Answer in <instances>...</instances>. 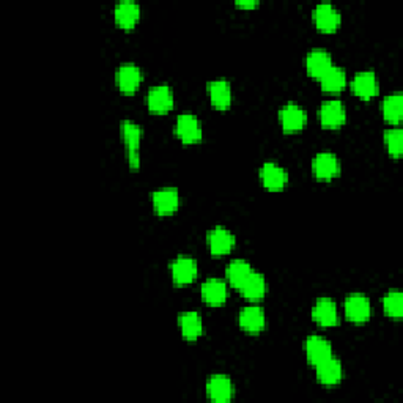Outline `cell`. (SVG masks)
<instances>
[{
	"label": "cell",
	"mask_w": 403,
	"mask_h": 403,
	"mask_svg": "<svg viewBox=\"0 0 403 403\" xmlns=\"http://www.w3.org/2000/svg\"><path fill=\"white\" fill-rule=\"evenodd\" d=\"M172 279L177 285H186L193 282L197 276V262L188 255H180L171 265Z\"/></svg>",
	"instance_id": "obj_14"
},
{
	"label": "cell",
	"mask_w": 403,
	"mask_h": 403,
	"mask_svg": "<svg viewBox=\"0 0 403 403\" xmlns=\"http://www.w3.org/2000/svg\"><path fill=\"white\" fill-rule=\"evenodd\" d=\"M312 171L318 180H333L340 172V163L334 153L320 151L312 161Z\"/></svg>",
	"instance_id": "obj_8"
},
{
	"label": "cell",
	"mask_w": 403,
	"mask_h": 403,
	"mask_svg": "<svg viewBox=\"0 0 403 403\" xmlns=\"http://www.w3.org/2000/svg\"><path fill=\"white\" fill-rule=\"evenodd\" d=\"M142 70L134 63H122L115 71L117 87L127 95L134 93L142 84Z\"/></svg>",
	"instance_id": "obj_5"
},
{
	"label": "cell",
	"mask_w": 403,
	"mask_h": 403,
	"mask_svg": "<svg viewBox=\"0 0 403 403\" xmlns=\"http://www.w3.org/2000/svg\"><path fill=\"white\" fill-rule=\"evenodd\" d=\"M306 356L307 361H309L312 365H317L325 359L333 356V345L331 342L328 339H325L323 335H309L306 339Z\"/></svg>",
	"instance_id": "obj_11"
},
{
	"label": "cell",
	"mask_w": 403,
	"mask_h": 403,
	"mask_svg": "<svg viewBox=\"0 0 403 403\" xmlns=\"http://www.w3.org/2000/svg\"><path fill=\"white\" fill-rule=\"evenodd\" d=\"M318 80L325 92H340L347 85V72L343 68L333 65Z\"/></svg>",
	"instance_id": "obj_27"
},
{
	"label": "cell",
	"mask_w": 403,
	"mask_h": 403,
	"mask_svg": "<svg viewBox=\"0 0 403 403\" xmlns=\"http://www.w3.org/2000/svg\"><path fill=\"white\" fill-rule=\"evenodd\" d=\"M151 203L156 213L172 215L178 210L180 194L175 188H161L151 194Z\"/></svg>",
	"instance_id": "obj_13"
},
{
	"label": "cell",
	"mask_w": 403,
	"mask_h": 403,
	"mask_svg": "<svg viewBox=\"0 0 403 403\" xmlns=\"http://www.w3.org/2000/svg\"><path fill=\"white\" fill-rule=\"evenodd\" d=\"M240 291L243 293L245 298L251 299V301H257V299L265 296V293H267L265 277H263V274L257 273V271H252L247 279L245 281V284L240 287Z\"/></svg>",
	"instance_id": "obj_25"
},
{
	"label": "cell",
	"mask_w": 403,
	"mask_h": 403,
	"mask_svg": "<svg viewBox=\"0 0 403 403\" xmlns=\"http://www.w3.org/2000/svg\"><path fill=\"white\" fill-rule=\"evenodd\" d=\"M208 95L211 100V104L216 109H227L232 102V87L230 82L225 79H216L211 80L208 84Z\"/></svg>",
	"instance_id": "obj_22"
},
{
	"label": "cell",
	"mask_w": 403,
	"mask_h": 403,
	"mask_svg": "<svg viewBox=\"0 0 403 403\" xmlns=\"http://www.w3.org/2000/svg\"><path fill=\"white\" fill-rule=\"evenodd\" d=\"M257 5H259V0H237V6H240V9L251 10V9H255Z\"/></svg>",
	"instance_id": "obj_31"
},
{
	"label": "cell",
	"mask_w": 403,
	"mask_h": 403,
	"mask_svg": "<svg viewBox=\"0 0 403 403\" xmlns=\"http://www.w3.org/2000/svg\"><path fill=\"white\" fill-rule=\"evenodd\" d=\"M320 122L325 128L334 129L342 127L347 120V109L339 100H328L320 106L318 111Z\"/></svg>",
	"instance_id": "obj_6"
},
{
	"label": "cell",
	"mask_w": 403,
	"mask_h": 403,
	"mask_svg": "<svg viewBox=\"0 0 403 403\" xmlns=\"http://www.w3.org/2000/svg\"><path fill=\"white\" fill-rule=\"evenodd\" d=\"M120 133L128 151V166L133 171H137L141 167V142L144 129L141 124L133 120H123L120 124Z\"/></svg>",
	"instance_id": "obj_1"
},
{
	"label": "cell",
	"mask_w": 403,
	"mask_h": 403,
	"mask_svg": "<svg viewBox=\"0 0 403 403\" xmlns=\"http://www.w3.org/2000/svg\"><path fill=\"white\" fill-rule=\"evenodd\" d=\"M175 134L183 144H197L202 139V128L199 119L190 112H183L175 122Z\"/></svg>",
	"instance_id": "obj_2"
},
{
	"label": "cell",
	"mask_w": 403,
	"mask_h": 403,
	"mask_svg": "<svg viewBox=\"0 0 403 403\" xmlns=\"http://www.w3.org/2000/svg\"><path fill=\"white\" fill-rule=\"evenodd\" d=\"M279 122L285 133H296L307 123V112L295 102H287L279 111Z\"/></svg>",
	"instance_id": "obj_7"
},
{
	"label": "cell",
	"mask_w": 403,
	"mask_h": 403,
	"mask_svg": "<svg viewBox=\"0 0 403 403\" xmlns=\"http://www.w3.org/2000/svg\"><path fill=\"white\" fill-rule=\"evenodd\" d=\"M343 309H345V315L350 321H353V323H364V321L370 318L372 313L370 299L365 295H361V293H351L345 299Z\"/></svg>",
	"instance_id": "obj_4"
},
{
	"label": "cell",
	"mask_w": 403,
	"mask_h": 403,
	"mask_svg": "<svg viewBox=\"0 0 403 403\" xmlns=\"http://www.w3.org/2000/svg\"><path fill=\"white\" fill-rule=\"evenodd\" d=\"M351 90L356 97L362 100H370L378 93L377 76L373 71H359L351 80Z\"/></svg>",
	"instance_id": "obj_20"
},
{
	"label": "cell",
	"mask_w": 403,
	"mask_h": 403,
	"mask_svg": "<svg viewBox=\"0 0 403 403\" xmlns=\"http://www.w3.org/2000/svg\"><path fill=\"white\" fill-rule=\"evenodd\" d=\"M383 309L392 318H400L403 313V295L400 290L387 291L383 298Z\"/></svg>",
	"instance_id": "obj_29"
},
{
	"label": "cell",
	"mask_w": 403,
	"mask_h": 403,
	"mask_svg": "<svg viewBox=\"0 0 403 403\" xmlns=\"http://www.w3.org/2000/svg\"><path fill=\"white\" fill-rule=\"evenodd\" d=\"M240 326L245 329L246 333L257 334L263 328H265V312L260 306H246L243 311L240 312Z\"/></svg>",
	"instance_id": "obj_21"
},
{
	"label": "cell",
	"mask_w": 403,
	"mask_h": 403,
	"mask_svg": "<svg viewBox=\"0 0 403 403\" xmlns=\"http://www.w3.org/2000/svg\"><path fill=\"white\" fill-rule=\"evenodd\" d=\"M207 395L215 403H229L233 397V385L229 377L215 375L207 381Z\"/></svg>",
	"instance_id": "obj_16"
},
{
	"label": "cell",
	"mask_w": 403,
	"mask_h": 403,
	"mask_svg": "<svg viewBox=\"0 0 403 403\" xmlns=\"http://www.w3.org/2000/svg\"><path fill=\"white\" fill-rule=\"evenodd\" d=\"M312 18L315 26H317V28H320L321 32H334L340 24L339 10H337L331 2H328V0L315 5Z\"/></svg>",
	"instance_id": "obj_3"
},
{
	"label": "cell",
	"mask_w": 403,
	"mask_h": 403,
	"mask_svg": "<svg viewBox=\"0 0 403 403\" xmlns=\"http://www.w3.org/2000/svg\"><path fill=\"white\" fill-rule=\"evenodd\" d=\"M252 267L249 265V262L243 259L232 260L227 267V279H229L232 287H235L240 290L241 285L245 284V281L249 277V274L252 273Z\"/></svg>",
	"instance_id": "obj_28"
},
{
	"label": "cell",
	"mask_w": 403,
	"mask_h": 403,
	"mask_svg": "<svg viewBox=\"0 0 403 403\" xmlns=\"http://www.w3.org/2000/svg\"><path fill=\"white\" fill-rule=\"evenodd\" d=\"M115 23L123 28H133L141 18V5L134 0H120L114 6Z\"/></svg>",
	"instance_id": "obj_17"
},
{
	"label": "cell",
	"mask_w": 403,
	"mask_h": 403,
	"mask_svg": "<svg viewBox=\"0 0 403 403\" xmlns=\"http://www.w3.org/2000/svg\"><path fill=\"white\" fill-rule=\"evenodd\" d=\"M385 144H386L387 151H389L391 156L400 158L402 150H403V131H402V128L395 127V128L386 129L385 131Z\"/></svg>",
	"instance_id": "obj_30"
},
{
	"label": "cell",
	"mask_w": 403,
	"mask_h": 403,
	"mask_svg": "<svg viewBox=\"0 0 403 403\" xmlns=\"http://www.w3.org/2000/svg\"><path fill=\"white\" fill-rule=\"evenodd\" d=\"M262 185L269 190H281L289 183V173L284 167L276 163H265L260 167Z\"/></svg>",
	"instance_id": "obj_12"
},
{
	"label": "cell",
	"mask_w": 403,
	"mask_h": 403,
	"mask_svg": "<svg viewBox=\"0 0 403 403\" xmlns=\"http://www.w3.org/2000/svg\"><path fill=\"white\" fill-rule=\"evenodd\" d=\"M202 298L208 306H222L227 299V285L224 281L210 277L202 284Z\"/></svg>",
	"instance_id": "obj_24"
},
{
	"label": "cell",
	"mask_w": 403,
	"mask_h": 403,
	"mask_svg": "<svg viewBox=\"0 0 403 403\" xmlns=\"http://www.w3.org/2000/svg\"><path fill=\"white\" fill-rule=\"evenodd\" d=\"M381 112H383L385 120L391 124H397L403 119V97L402 93H392L383 100L381 104Z\"/></svg>",
	"instance_id": "obj_26"
},
{
	"label": "cell",
	"mask_w": 403,
	"mask_h": 403,
	"mask_svg": "<svg viewBox=\"0 0 403 403\" xmlns=\"http://www.w3.org/2000/svg\"><path fill=\"white\" fill-rule=\"evenodd\" d=\"M312 318L317 321L320 326H334L339 321V313H337V306L331 298H318L313 304Z\"/></svg>",
	"instance_id": "obj_15"
},
{
	"label": "cell",
	"mask_w": 403,
	"mask_h": 403,
	"mask_svg": "<svg viewBox=\"0 0 403 403\" xmlns=\"http://www.w3.org/2000/svg\"><path fill=\"white\" fill-rule=\"evenodd\" d=\"M178 325L181 329V334L186 340L194 342L195 339H199L203 333V323L200 315L194 311H186L181 312L178 317Z\"/></svg>",
	"instance_id": "obj_23"
},
{
	"label": "cell",
	"mask_w": 403,
	"mask_h": 403,
	"mask_svg": "<svg viewBox=\"0 0 403 403\" xmlns=\"http://www.w3.org/2000/svg\"><path fill=\"white\" fill-rule=\"evenodd\" d=\"M313 367L318 383H321L323 386H335L339 385L343 378L342 364L339 359H335L334 356L325 359V361L313 365Z\"/></svg>",
	"instance_id": "obj_10"
},
{
	"label": "cell",
	"mask_w": 403,
	"mask_h": 403,
	"mask_svg": "<svg viewBox=\"0 0 403 403\" xmlns=\"http://www.w3.org/2000/svg\"><path fill=\"white\" fill-rule=\"evenodd\" d=\"M208 247L213 255H224L230 252L233 246H235V237L230 230L224 229V227H215L208 232Z\"/></svg>",
	"instance_id": "obj_18"
},
{
	"label": "cell",
	"mask_w": 403,
	"mask_h": 403,
	"mask_svg": "<svg viewBox=\"0 0 403 403\" xmlns=\"http://www.w3.org/2000/svg\"><path fill=\"white\" fill-rule=\"evenodd\" d=\"M333 67V57L325 49H312L306 55V70L312 77L320 79Z\"/></svg>",
	"instance_id": "obj_19"
},
{
	"label": "cell",
	"mask_w": 403,
	"mask_h": 403,
	"mask_svg": "<svg viewBox=\"0 0 403 403\" xmlns=\"http://www.w3.org/2000/svg\"><path fill=\"white\" fill-rule=\"evenodd\" d=\"M146 104L151 112L166 114L173 107V92L168 85L159 84L151 87L146 95Z\"/></svg>",
	"instance_id": "obj_9"
}]
</instances>
